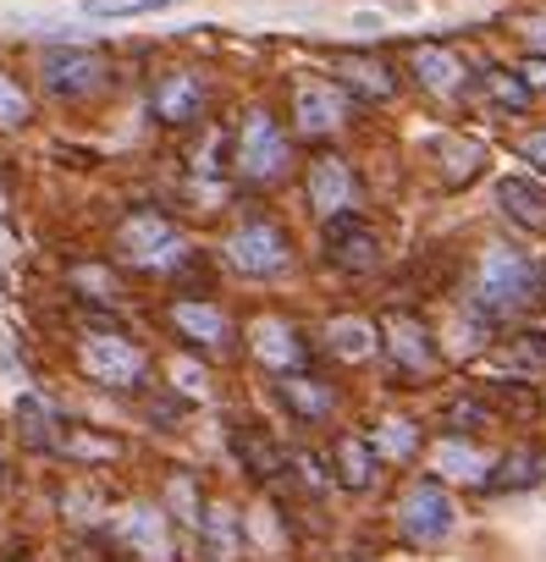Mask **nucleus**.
I'll return each mask as SVG.
<instances>
[{
    "label": "nucleus",
    "mask_w": 546,
    "mask_h": 562,
    "mask_svg": "<svg viewBox=\"0 0 546 562\" xmlns=\"http://www.w3.org/2000/svg\"><path fill=\"white\" fill-rule=\"evenodd\" d=\"M535 304H546V265H535L524 248L491 243L480 254V265H475V293H469L475 321H486V326L519 321Z\"/></svg>",
    "instance_id": "f257e3e1"
},
{
    "label": "nucleus",
    "mask_w": 546,
    "mask_h": 562,
    "mask_svg": "<svg viewBox=\"0 0 546 562\" xmlns=\"http://www.w3.org/2000/svg\"><path fill=\"white\" fill-rule=\"evenodd\" d=\"M226 171L248 193H270L293 177V133L277 122V111L248 105L226 133Z\"/></svg>",
    "instance_id": "f03ea898"
},
{
    "label": "nucleus",
    "mask_w": 546,
    "mask_h": 562,
    "mask_svg": "<svg viewBox=\"0 0 546 562\" xmlns=\"http://www.w3.org/2000/svg\"><path fill=\"white\" fill-rule=\"evenodd\" d=\"M111 254L133 276H177L193 265V243H188L182 221L160 204H133L111 232Z\"/></svg>",
    "instance_id": "7ed1b4c3"
},
{
    "label": "nucleus",
    "mask_w": 546,
    "mask_h": 562,
    "mask_svg": "<svg viewBox=\"0 0 546 562\" xmlns=\"http://www.w3.org/2000/svg\"><path fill=\"white\" fill-rule=\"evenodd\" d=\"M73 359L78 370L100 386V392H116V397H138L149 392V348L133 337V331H116V326H83L78 342H73Z\"/></svg>",
    "instance_id": "20e7f679"
},
{
    "label": "nucleus",
    "mask_w": 546,
    "mask_h": 562,
    "mask_svg": "<svg viewBox=\"0 0 546 562\" xmlns=\"http://www.w3.org/2000/svg\"><path fill=\"white\" fill-rule=\"evenodd\" d=\"M160 321L171 326V337L182 342V353H193L204 364H215V359L226 364L237 353V342H243L232 310L215 304V299H204V293H171L166 310H160Z\"/></svg>",
    "instance_id": "39448f33"
},
{
    "label": "nucleus",
    "mask_w": 546,
    "mask_h": 562,
    "mask_svg": "<svg viewBox=\"0 0 546 562\" xmlns=\"http://www.w3.org/2000/svg\"><path fill=\"white\" fill-rule=\"evenodd\" d=\"M221 259L226 270H237L243 281H277L293 270L299 248H293V232L270 215H243L226 237H221Z\"/></svg>",
    "instance_id": "423d86ee"
},
{
    "label": "nucleus",
    "mask_w": 546,
    "mask_h": 562,
    "mask_svg": "<svg viewBox=\"0 0 546 562\" xmlns=\"http://www.w3.org/2000/svg\"><path fill=\"white\" fill-rule=\"evenodd\" d=\"M376 331H381V359H387L392 381L420 386L442 370V342H436V331L420 310H381Z\"/></svg>",
    "instance_id": "0eeeda50"
},
{
    "label": "nucleus",
    "mask_w": 546,
    "mask_h": 562,
    "mask_svg": "<svg viewBox=\"0 0 546 562\" xmlns=\"http://www.w3.org/2000/svg\"><path fill=\"white\" fill-rule=\"evenodd\" d=\"M40 83L62 105H89V100H100L116 83V72L89 45H51V50H40Z\"/></svg>",
    "instance_id": "6e6552de"
},
{
    "label": "nucleus",
    "mask_w": 546,
    "mask_h": 562,
    "mask_svg": "<svg viewBox=\"0 0 546 562\" xmlns=\"http://www.w3.org/2000/svg\"><path fill=\"white\" fill-rule=\"evenodd\" d=\"M210 78L193 72V67H166L149 78V116L166 127V133H193L204 116H210Z\"/></svg>",
    "instance_id": "1a4fd4ad"
},
{
    "label": "nucleus",
    "mask_w": 546,
    "mask_h": 562,
    "mask_svg": "<svg viewBox=\"0 0 546 562\" xmlns=\"http://www.w3.org/2000/svg\"><path fill=\"white\" fill-rule=\"evenodd\" d=\"M354 122V94L337 78H299L293 83V133L304 144H326Z\"/></svg>",
    "instance_id": "9d476101"
},
{
    "label": "nucleus",
    "mask_w": 546,
    "mask_h": 562,
    "mask_svg": "<svg viewBox=\"0 0 546 562\" xmlns=\"http://www.w3.org/2000/svg\"><path fill=\"white\" fill-rule=\"evenodd\" d=\"M458 529V502L442 480H414L398 502V535L409 546H442Z\"/></svg>",
    "instance_id": "9b49d317"
},
{
    "label": "nucleus",
    "mask_w": 546,
    "mask_h": 562,
    "mask_svg": "<svg viewBox=\"0 0 546 562\" xmlns=\"http://www.w3.org/2000/svg\"><path fill=\"white\" fill-rule=\"evenodd\" d=\"M321 226H326V232H321V248H326V265H332V270H343V276H376V270H381V259H387L381 232H376L359 210L332 215V221H321Z\"/></svg>",
    "instance_id": "f8f14e48"
},
{
    "label": "nucleus",
    "mask_w": 546,
    "mask_h": 562,
    "mask_svg": "<svg viewBox=\"0 0 546 562\" xmlns=\"http://www.w3.org/2000/svg\"><path fill=\"white\" fill-rule=\"evenodd\" d=\"M304 199L321 221L348 215V210H359V171L337 149H315L310 166H304Z\"/></svg>",
    "instance_id": "ddd939ff"
},
{
    "label": "nucleus",
    "mask_w": 546,
    "mask_h": 562,
    "mask_svg": "<svg viewBox=\"0 0 546 562\" xmlns=\"http://www.w3.org/2000/svg\"><path fill=\"white\" fill-rule=\"evenodd\" d=\"M403 72L425 89V94H436V100H458L475 78H469V61L453 50V45H442V40H420V45H409L403 50Z\"/></svg>",
    "instance_id": "4468645a"
},
{
    "label": "nucleus",
    "mask_w": 546,
    "mask_h": 562,
    "mask_svg": "<svg viewBox=\"0 0 546 562\" xmlns=\"http://www.w3.org/2000/svg\"><path fill=\"white\" fill-rule=\"evenodd\" d=\"M248 353L265 364V370H277V375H288V370H304L310 364V331L304 326H293L288 315H259L254 326H248Z\"/></svg>",
    "instance_id": "2eb2a0df"
},
{
    "label": "nucleus",
    "mask_w": 546,
    "mask_h": 562,
    "mask_svg": "<svg viewBox=\"0 0 546 562\" xmlns=\"http://www.w3.org/2000/svg\"><path fill=\"white\" fill-rule=\"evenodd\" d=\"M332 78H337V83L354 94V105H387V100H398V89H403L398 61H387V56H376V50L337 56Z\"/></svg>",
    "instance_id": "dca6fc26"
},
{
    "label": "nucleus",
    "mask_w": 546,
    "mask_h": 562,
    "mask_svg": "<svg viewBox=\"0 0 546 562\" xmlns=\"http://www.w3.org/2000/svg\"><path fill=\"white\" fill-rule=\"evenodd\" d=\"M116 546L144 562H171V513L160 502H133L116 513Z\"/></svg>",
    "instance_id": "f3484780"
},
{
    "label": "nucleus",
    "mask_w": 546,
    "mask_h": 562,
    "mask_svg": "<svg viewBox=\"0 0 546 562\" xmlns=\"http://www.w3.org/2000/svg\"><path fill=\"white\" fill-rule=\"evenodd\" d=\"M277 403L299 419V425H326L332 414H337V403H343V392L326 381V375H315L310 364L304 370H288V375H277Z\"/></svg>",
    "instance_id": "a211bd4d"
},
{
    "label": "nucleus",
    "mask_w": 546,
    "mask_h": 562,
    "mask_svg": "<svg viewBox=\"0 0 546 562\" xmlns=\"http://www.w3.org/2000/svg\"><path fill=\"white\" fill-rule=\"evenodd\" d=\"M381 469H387V463H381V452H376V441H370V436L343 430V436L332 441V474H337V485H343V491H354V496L376 491Z\"/></svg>",
    "instance_id": "6ab92c4d"
},
{
    "label": "nucleus",
    "mask_w": 546,
    "mask_h": 562,
    "mask_svg": "<svg viewBox=\"0 0 546 562\" xmlns=\"http://www.w3.org/2000/svg\"><path fill=\"white\" fill-rule=\"evenodd\" d=\"M193 535H199L204 562H243V518H237L232 502H204Z\"/></svg>",
    "instance_id": "aec40b11"
},
{
    "label": "nucleus",
    "mask_w": 546,
    "mask_h": 562,
    "mask_svg": "<svg viewBox=\"0 0 546 562\" xmlns=\"http://www.w3.org/2000/svg\"><path fill=\"white\" fill-rule=\"evenodd\" d=\"M497 204H502V215L519 226V232H546V182L541 177H524V171H513V177H502L497 182Z\"/></svg>",
    "instance_id": "412c9836"
},
{
    "label": "nucleus",
    "mask_w": 546,
    "mask_h": 562,
    "mask_svg": "<svg viewBox=\"0 0 546 562\" xmlns=\"http://www.w3.org/2000/svg\"><path fill=\"white\" fill-rule=\"evenodd\" d=\"M12 425H18V436H23L34 452H56V441H62V430H67V414H62L51 397L23 392V397L12 403Z\"/></svg>",
    "instance_id": "4be33fe9"
},
{
    "label": "nucleus",
    "mask_w": 546,
    "mask_h": 562,
    "mask_svg": "<svg viewBox=\"0 0 546 562\" xmlns=\"http://www.w3.org/2000/svg\"><path fill=\"white\" fill-rule=\"evenodd\" d=\"M321 342H326V353H332L337 364H370V359L381 353V331H376V321H365V315H337V321L321 331Z\"/></svg>",
    "instance_id": "5701e85b"
},
{
    "label": "nucleus",
    "mask_w": 546,
    "mask_h": 562,
    "mask_svg": "<svg viewBox=\"0 0 546 562\" xmlns=\"http://www.w3.org/2000/svg\"><path fill=\"white\" fill-rule=\"evenodd\" d=\"M475 89H480V100H486L491 111H502V116H524V111L535 105V89L524 83L519 67H480Z\"/></svg>",
    "instance_id": "b1692460"
},
{
    "label": "nucleus",
    "mask_w": 546,
    "mask_h": 562,
    "mask_svg": "<svg viewBox=\"0 0 546 562\" xmlns=\"http://www.w3.org/2000/svg\"><path fill=\"white\" fill-rule=\"evenodd\" d=\"M431 463H436V474H442V480L486 485V474H491V463H497V458H486V452L475 447V436H442Z\"/></svg>",
    "instance_id": "393cba45"
},
{
    "label": "nucleus",
    "mask_w": 546,
    "mask_h": 562,
    "mask_svg": "<svg viewBox=\"0 0 546 562\" xmlns=\"http://www.w3.org/2000/svg\"><path fill=\"white\" fill-rule=\"evenodd\" d=\"M232 452H237L243 474H254V480H277V474H288V452L270 441L259 425H237V430H232Z\"/></svg>",
    "instance_id": "a878e982"
},
{
    "label": "nucleus",
    "mask_w": 546,
    "mask_h": 562,
    "mask_svg": "<svg viewBox=\"0 0 546 562\" xmlns=\"http://www.w3.org/2000/svg\"><path fill=\"white\" fill-rule=\"evenodd\" d=\"M546 474V458L535 452V447H513V452H502L497 463H491V474H486V491H530L535 480Z\"/></svg>",
    "instance_id": "bb28decb"
},
{
    "label": "nucleus",
    "mask_w": 546,
    "mask_h": 562,
    "mask_svg": "<svg viewBox=\"0 0 546 562\" xmlns=\"http://www.w3.org/2000/svg\"><path fill=\"white\" fill-rule=\"evenodd\" d=\"M491 425H497V408H491L486 392H464V397H447L442 403V430L447 436H480Z\"/></svg>",
    "instance_id": "cd10ccee"
},
{
    "label": "nucleus",
    "mask_w": 546,
    "mask_h": 562,
    "mask_svg": "<svg viewBox=\"0 0 546 562\" xmlns=\"http://www.w3.org/2000/svg\"><path fill=\"white\" fill-rule=\"evenodd\" d=\"M431 155L442 160V171H447V182H453V188H458V182H469V177L486 166V149H480L475 138H458V133L436 138V144H431Z\"/></svg>",
    "instance_id": "c85d7f7f"
},
{
    "label": "nucleus",
    "mask_w": 546,
    "mask_h": 562,
    "mask_svg": "<svg viewBox=\"0 0 546 562\" xmlns=\"http://www.w3.org/2000/svg\"><path fill=\"white\" fill-rule=\"evenodd\" d=\"M370 441H376L381 463H409V458H420V425H414V419H381V425L370 430Z\"/></svg>",
    "instance_id": "c756f323"
},
{
    "label": "nucleus",
    "mask_w": 546,
    "mask_h": 562,
    "mask_svg": "<svg viewBox=\"0 0 546 562\" xmlns=\"http://www.w3.org/2000/svg\"><path fill=\"white\" fill-rule=\"evenodd\" d=\"M56 452L62 458H78V463H94V458H122V441H111V436H100V430H83V425H67L62 430V441H56Z\"/></svg>",
    "instance_id": "7c9ffc66"
},
{
    "label": "nucleus",
    "mask_w": 546,
    "mask_h": 562,
    "mask_svg": "<svg viewBox=\"0 0 546 562\" xmlns=\"http://www.w3.org/2000/svg\"><path fill=\"white\" fill-rule=\"evenodd\" d=\"M166 513H171V524H182V529H199V513H204V496H199V485H193V474H171L166 480Z\"/></svg>",
    "instance_id": "2f4dec72"
},
{
    "label": "nucleus",
    "mask_w": 546,
    "mask_h": 562,
    "mask_svg": "<svg viewBox=\"0 0 546 562\" xmlns=\"http://www.w3.org/2000/svg\"><path fill=\"white\" fill-rule=\"evenodd\" d=\"M34 122V94L0 67V133H18V127H29Z\"/></svg>",
    "instance_id": "473e14b6"
},
{
    "label": "nucleus",
    "mask_w": 546,
    "mask_h": 562,
    "mask_svg": "<svg viewBox=\"0 0 546 562\" xmlns=\"http://www.w3.org/2000/svg\"><path fill=\"white\" fill-rule=\"evenodd\" d=\"M508 359L519 370H546V326H519L508 337Z\"/></svg>",
    "instance_id": "72a5a7b5"
},
{
    "label": "nucleus",
    "mask_w": 546,
    "mask_h": 562,
    "mask_svg": "<svg viewBox=\"0 0 546 562\" xmlns=\"http://www.w3.org/2000/svg\"><path fill=\"white\" fill-rule=\"evenodd\" d=\"M486 397H491V408H497V414H519V419L541 414V397H535V392H530L524 381H497V386H491Z\"/></svg>",
    "instance_id": "f704fd0d"
},
{
    "label": "nucleus",
    "mask_w": 546,
    "mask_h": 562,
    "mask_svg": "<svg viewBox=\"0 0 546 562\" xmlns=\"http://www.w3.org/2000/svg\"><path fill=\"white\" fill-rule=\"evenodd\" d=\"M288 469L299 474V485H304V491H332V485H337L332 458H321V452H288Z\"/></svg>",
    "instance_id": "c9c22d12"
},
{
    "label": "nucleus",
    "mask_w": 546,
    "mask_h": 562,
    "mask_svg": "<svg viewBox=\"0 0 546 562\" xmlns=\"http://www.w3.org/2000/svg\"><path fill=\"white\" fill-rule=\"evenodd\" d=\"M171 0H89V18H149V12H166Z\"/></svg>",
    "instance_id": "e433bc0d"
},
{
    "label": "nucleus",
    "mask_w": 546,
    "mask_h": 562,
    "mask_svg": "<svg viewBox=\"0 0 546 562\" xmlns=\"http://www.w3.org/2000/svg\"><path fill=\"white\" fill-rule=\"evenodd\" d=\"M513 34L524 40V50H530V56H546V7L519 12V18H513Z\"/></svg>",
    "instance_id": "4c0bfd02"
},
{
    "label": "nucleus",
    "mask_w": 546,
    "mask_h": 562,
    "mask_svg": "<svg viewBox=\"0 0 546 562\" xmlns=\"http://www.w3.org/2000/svg\"><path fill=\"white\" fill-rule=\"evenodd\" d=\"M171 392H182V397H204V370L193 364V353H188L182 364H171Z\"/></svg>",
    "instance_id": "58836bf2"
},
{
    "label": "nucleus",
    "mask_w": 546,
    "mask_h": 562,
    "mask_svg": "<svg viewBox=\"0 0 546 562\" xmlns=\"http://www.w3.org/2000/svg\"><path fill=\"white\" fill-rule=\"evenodd\" d=\"M519 155L535 166V171H546V127H535V133H524L519 138Z\"/></svg>",
    "instance_id": "ea45409f"
},
{
    "label": "nucleus",
    "mask_w": 546,
    "mask_h": 562,
    "mask_svg": "<svg viewBox=\"0 0 546 562\" xmlns=\"http://www.w3.org/2000/svg\"><path fill=\"white\" fill-rule=\"evenodd\" d=\"M519 72H524V83L535 89V100H546V56H524Z\"/></svg>",
    "instance_id": "a19ab883"
},
{
    "label": "nucleus",
    "mask_w": 546,
    "mask_h": 562,
    "mask_svg": "<svg viewBox=\"0 0 546 562\" xmlns=\"http://www.w3.org/2000/svg\"><path fill=\"white\" fill-rule=\"evenodd\" d=\"M0 480H7V447H0Z\"/></svg>",
    "instance_id": "79ce46f5"
}]
</instances>
